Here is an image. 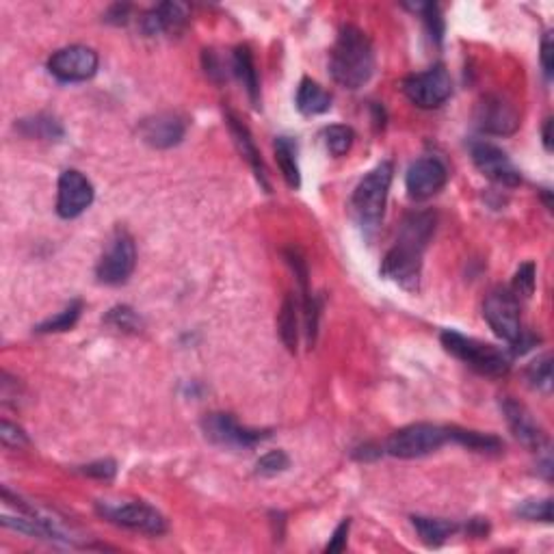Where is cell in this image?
<instances>
[{
	"label": "cell",
	"instance_id": "24",
	"mask_svg": "<svg viewBox=\"0 0 554 554\" xmlns=\"http://www.w3.org/2000/svg\"><path fill=\"white\" fill-rule=\"evenodd\" d=\"M277 327H279V338H282L284 347H286L291 353L297 351L299 317H297V301H294L293 294H288V297L284 299L282 310H279V318H277Z\"/></svg>",
	"mask_w": 554,
	"mask_h": 554
},
{
	"label": "cell",
	"instance_id": "6",
	"mask_svg": "<svg viewBox=\"0 0 554 554\" xmlns=\"http://www.w3.org/2000/svg\"><path fill=\"white\" fill-rule=\"evenodd\" d=\"M483 317L498 338L516 344L522 338V318L518 297L507 288H496L483 301Z\"/></svg>",
	"mask_w": 554,
	"mask_h": 554
},
{
	"label": "cell",
	"instance_id": "26",
	"mask_svg": "<svg viewBox=\"0 0 554 554\" xmlns=\"http://www.w3.org/2000/svg\"><path fill=\"white\" fill-rule=\"evenodd\" d=\"M20 131L27 134V137L48 139V141H57V139L63 137L61 124L54 117H48V115H37V117L22 119V122H20Z\"/></svg>",
	"mask_w": 554,
	"mask_h": 554
},
{
	"label": "cell",
	"instance_id": "30",
	"mask_svg": "<svg viewBox=\"0 0 554 554\" xmlns=\"http://www.w3.org/2000/svg\"><path fill=\"white\" fill-rule=\"evenodd\" d=\"M537 286V269L533 262H524L520 269L516 271V277H513V288L511 293L516 297L528 299L533 293H535Z\"/></svg>",
	"mask_w": 554,
	"mask_h": 554
},
{
	"label": "cell",
	"instance_id": "28",
	"mask_svg": "<svg viewBox=\"0 0 554 554\" xmlns=\"http://www.w3.org/2000/svg\"><path fill=\"white\" fill-rule=\"evenodd\" d=\"M323 137H325V146L333 157H344V154H347L353 146L356 132H353L349 126H341V124H336V126L325 128Z\"/></svg>",
	"mask_w": 554,
	"mask_h": 554
},
{
	"label": "cell",
	"instance_id": "8",
	"mask_svg": "<svg viewBox=\"0 0 554 554\" xmlns=\"http://www.w3.org/2000/svg\"><path fill=\"white\" fill-rule=\"evenodd\" d=\"M403 92L409 102L418 108H438L451 98L453 81L451 74L444 66H436L422 74H413L403 83Z\"/></svg>",
	"mask_w": 554,
	"mask_h": 554
},
{
	"label": "cell",
	"instance_id": "32",
	"mask_svg": "<svg viewBox=\"0 0 554 554\" xmlns=\"http://www.w3.org/2000/svg\"><path fill=\"white\" fill-rule=\"evenodd\" d=\"M518 516L531 522H552V501L543 498V501H524L518 507Z\"/></svg>",
	"mask_w": 554,
	"mask_h": 554
},
{
	"label": "cell",
	"instance_id": "17",
	"mask_svg": "<svg viewBox=\"0 0 554 554\" xmlns=\"http://www.w3.org/2000/svg\"><path fill=\"white\" fill-rule=\"evenodd\" d=\"M501 407L502 413H505L509 429H511L513 436H516L524 446L531 448V451H542V448L546 446V433H543V429L539 427L535 418L531 416V412H528L522 403L513 401L511 397H505L502 398Z\"/></svg>",
	"mask_w": 554,
	"mask_h": 554
},
{
	"label": "cell",
	"instance_id": "35",
	"mask_svg": "<svg viewBox=\"0 0 554 554\" xmlns=\"http://www.w3.org/2000/svg\"><path fill=\"white\" fill-rule=\"evenodd\" d=\"M0 442L7 448H24L28 446V436L24 433V429L18 427V424L3 421L0 422Z\"/></svg>",
	"mask_w": 554,
	"mask_h": 554
},
{
	"label": "cell",
	"instance_id": "39",
	"mask_svg": "<svg viewBox=\"0 0 554 554\" xmlns=\"http://www.w3.org/2000/svg\"><path fill=\"white\" fill-rule=\"evenodd\" d=\"M107 22H113V24H126L128 20V7L126 4H115V7H111V12L107 13Z\"/></svg>",
	"mask_w": 554,
	"mask_h": 554
},
{
	"label": "cell",
	"instance_id": "38",
	"mask_svg": "<svg viewBox=\"0 0 554 554\" xmlns=\"http://www.w3.org/2000/svg\"><path fill=\"white\" fill-rule=\"evenodd\" d=\"M554 44H552V33H546L542 39V66H543V72H546V76L550 78L552 76V69H554Z\"/></svg>",
	"mask_w": 554,
	"mask_h": 554
},
{
	"label": "cell",
	"instance_id": "7",
	"mask_svg": "<svg viewBox=\"0 0 554 554\" xmlns=\"http://www.w3.org/2000/svg\"><path fill=\"white\" fill-rule=\"evenodd\" d=\"M134 264H137V249H134L132 237L124 229H117L100 258L96 276L102 284L119 286L132 276Z\"/></svg>",
	"mask_w": 554,
	"mask_h": 554
},
{
	"label": "cell",
	"instance_id": "13",
	"mask_svg": "<svg viewBox=\"0 0 554 554\" xmlns=\"http://www.w3.org/2000/svg\"><path fill=\"white\" fill-rule=\"evenodd\" d=\"M93 184L76 169H68L59 176L57 187V213L63 219H74L83 214L93 202Z\"/></svg>",
	"mask_w": 554,
	"mask_h": 554
},
{
	"label": "cell",
	"instance_id": "27",
	"mask_svg": "<svg viewBox=\"0 0 554 554\" xmlns=\"http://www.w3.org/2000/svg\"><path fill=\"white\" fill-rule=\"evenodd\" d=\"M81 312H83V303H81V301L69 303L66 310L59 312L57 317H50L48 321L39 323V325L35 327V332H37V333L68 332V329H72L74 325H76L78 318H81Z\"/></svg>",
	"mask_w": 554,
	"mask_h": 554
},
{
	"label": "cell",
	"instance_id": "22",
	"mask_svg": "<svg viewBox=\"0 0 554 554\" xmlns=\"http://www.w3.org/2000/svg\"><path fill=\"white\" fill-rule=\"evenodd\" d=\"M413 528H416L418 537L422 539L427 546L438 548L446 542L448 537L455 535L457 533V524L440 520V518H422V516H413L412 518Z\"/></svg>",
	"mask_w": 554,
	"mask_h": 554
},
{
	"label": "cell",
	"instance_id": "23",
	"mask_svg": "<svg viewBox=\"0 0 554 554\" xmlns=\"http://www.w3.org/2000/svg\"><path fill=\"white\" fill-rule=\"evenodd\" d=\"M276 161L282 169V176L291 189L301 187V173L297 163V143L291 137H277L276 141Z\"/></svg>",
	"mask_w": 554,
	"mask_h": 554
},
{
	"label": "cell",
	"instance_id": "19",
	"mask_svg": "<svg viewBox=\"0 0 554 554\" xmlns=\"http://www.w3.org/2000/svg\"><path fill=\"white\" fill-rule=\"evenodd\" d=\"M228 126H229V132H232V137H234V143H237L238 152L243 154L245 161L252 165V169H253V172H256L258 182H261L262 187L269 191L267 169H264L262 157H261V152H258L256 143H253L252 132H249V131H247V126H245L241 119H238L237 115H232V113L228 115Z\"/></svg>",
	"mask_w": 554,
	"mask_h": 554
},
{
	"label": "cell",
	"instance_id": "12",
	"mask_svg": "<svg viewBox=\"0 0 554 554\" xmlns=\"http://www.w3.org/2000/svg\"><path fill=\"white\" fill-rule=\"evenodd\" d=\"M470 154L478 172H481L487 180H492V182L509 189L518 187V184L522 182L520 172H518L516 165L511 163V158H509L501 148L494 146V143L486 141L472 143Z\"/></svg>",
	"mask_w": 554,
	"mask_h": 554
},
{
	"label": "cell",
	"instance_id": "33",
	"mask_svg": "<svg viewBox=\"0 0 554 554\" xmlns=\"http://www.w3.org/2000/svg\"><path fill=\"white\" fill-rule=\"evenodd\" d=\"M412 12H418L424 20V24H427L429 33H431V37L436 39V42H442V35H444V20L440 16V9L436 7V4H422V3H416V4H407Z\"/></svg>",
	"mask_w": 554,
	"mask_h": 554
},
{
	"label": "cell",
	"instance_id": "15",
	"mask_svg": "<svg viewBox=\"0 0 554 554\" xmlns=\"http://www.w3.org/2000/svg\"><path fill=\"white\" fill-rule=\"evenodd\" d=\"M139 134L149 148L169 149L178 146L187 134V122L176 113H158L143 119Z\"/></svg>",
	"mask_w": 554,
	"mask_h": 554
},
{
	"label": "cell",
	"instance_id": "40",
	"mask_svg": "<svg viewBox=\"0 0 554 554\" xmlns=\"http://www.w3.org/2000/svg\"><path fill=\"white\" fill-rule=\"evenodd\" d=\"M542 137H543V146H546L548 152H552V119L550 117H548L546 124H543Z\"/></svg>",
	"mask_w": 554,
	"mask_h": 554
},
{
	"label": "cell",
	"instance_id": "37",
	"mask_svg": "<svg viewBox=\"0 0 554 554\" xmlns=\"http://www.w3.org/2000/svg\"><path fill=\"white\" fill-rule=\"evenodd\" d=\"M349 528H351V520H342L341 522V526L336 528V531H333V535H332V539H329V543H327V548H325V552H332V554H336V552H342L344 548H347V537H349Z\"/></svg>",
	"mask_w": 554,
	"mask_h": 554
},
{
	"label": "cell",
	"instance_id": "1",
	"mask_svg": "<svg viewBox=\"0 0 554 554\" xmlns=\"http://www.w3.org/2000/svg\"><path fill=\"white\" fill-rule=\"evenodd\" d=\"M329 72L344 89L364 87L375 72V50L357 27H344L329 54Z\"/></svg>",
	"mask_w": 554,
	"mask_h": 554
},
{
	"label": "cell",
	"instance_id": "5",
	"mask_svg": "<svg viewBox=\"0 0 554 554\" xmlns=\"http://www.w3.org/2000/svg\"><path fill=\"white\" fill-rule=\"evenodd\" d=\"M98 511L104 520L128 528V531L146 533V535H163L167 531V520L154 507L146 502H98Z\"/></svg>",
	"mask_w": 554,
	"mask_h": 554
},
{
	"label": "cell",
	"instance_id": "31",
	"mask_svg": "<svg viewBox=\"0 0 554 554\" xmlns=\"http://www.w3.org/2000/svg\"><path fill=\"white\" fill-rule=\"evenodd\" d=\"M107 323L115 329H119V332H132V333L141 332V318H139L132 308L128 306L113 308V310L107 314Z\"/></svg>",
	"mask_w": 554,
	"mask_h": 554
},
{
	"label": "cell",
	"instance_id": "9",
	"mask_svg": "<svg viewBox=\"0 0 554 554\" xmlns=\"http://www.w3.org/2000/svg\"><path fill=\"white\" fill-rule=\"evenodd\" d=\"M422 252L424 249L418 247V245L397 238V245L383 258L381 276L392 279V282L407 288V291H418L422 269Z\"/></svg>",
	"mask_w": 554,
	"mask_h": 554
},
{
	"label": "cell",
	"instance_id": "18",
	"mask_svg": "<svg viewBox=\"0 0 554 554\" xmlns=\"http://www.w3.org/2000/svg\"><path fill=\"white\" fill-rule=\"evenodd\" d=\"M189 20V7L184 3H163L148 12L141 20L146 35H161L167 31H180Z\"/></svg>",
	"mask_w": 554,
	"mask_h": 554
},
{
	"label": "cell",
	"instance_id": "4",
	"mask_svg": "<svg viewBox=\"0 0 554 554\" xmlns=\"http://www.w3.org/2000/svg\"><path fill=\"white\" fill-rule=\"evenodd\" d=\"M451 438H448V427H438V424L418 422L409 427L398 429L392 433L390 440L386 444L388 455L398 459H416L436 453L442 448Z\"/></svg>",
	"mask_w": 554,
	"mask_h": 554
},
{
	"label": "cell",
	"instance_id": "3",
	"mask_svg": "<svg viewBox=\"0 0 554 554\" xmlns=\"http://www.w3.org/2000/svg\"><path fill=\"white\" fill-rule=\"evenodd\" d=\"M442 344L451 356L462 359L463 364L478 371L481 375L489 377H501L509 371V357L502 351H498L492 344H486L481 341H474V338L463 336V333L446 329L442 332Z\"/></svg>",
	"mask_w": 554,
	"mask_h": 554
},
{
	"label": "cell",
	"instance_id": "16",
	"mask_svg": "<svg viewBox=\"0 0 554 554\" xmlns=\"http://www.w3.org/2000/svg\"><path fill=\"white\" fill-rule=\"evenodd\" d=\"M477 126L489 134H513L520 126V115L501 96H487L477 107Z\"/></svg>",
	"mask_w": 554,
	"mask_h": 554
},
{
	"label": "cell",
	"instance_id": "20",
	"mask_svg": "<svg viewBox=\"0 0 554 554\" xmlns=\"http://www.w3.org/2000/svg\"><path fill=\"white\" fill-rule=\"evenodd\" d=\"M232 69L238 76V81L243 83L245 92H247L249 100L258 107L261 102V84H258V72L256 63H253L252 50L247 46H238L232 54Z\"/></svg>",
	"mask_w": 554,
	"mask_h": 554
},
{
	"label": "cell",
	"instance_id": "21",
	"mask_svg": "<svg viewBox=\"0 0 554 554\" xmlns=\"http://www.w3.org/2000/svg\"><path fill=\"white\" fill-rule=\"evenodd\" d=\"M297 108L303 115H321L332 108V96L318 83L303 78L297 89Z\"/></svg>",
	"mask_w": 554,
	"mask_h": 554
},
{
	"label": "cell",
	"instance_id": "14",
	"mask_svg": "<svg viewBox=\"0 0 554 554\" xmlns=\"http://www.w3.org/2000/svg\"><path fill=\"white\" fill-rule=\"evenodd\" d=\"M448 180L446 167L433 157L418 158L416 163L409 165L407 176H405V187L407 193L413 199H429L436 193H440Z\"/></svg>",
	"mask_w": 554,
	"mask_h": 554
},
{
	"label": "cell",
	"instance_id": "10",
	"mask_svg": "<svg viewBox=\"0 0 554 554\" xmlns=\"http://www.w3.org/2000/svg\"><path fill=\"white\" fill-rule=\"evenodd\" d=\"M98 63L96 50L87 46H68L57 50L50 57L48 69L54 78L63 83H83L96 76Z\"/></svg>",
	"mask_w": 554,
	"mask_h": 554
},
{
	"label": "cell",
	"instance_id": "36",
	"mask_svg": "<svg viewBox=\"0 0 554 554\" xmlns=\"http://www.w3.org/2000/svg\"><path fill=\"white\" fill-rule=\"evenodd\" d=\"M83 474H87L92 478H100V481H111L115 474H117V463L113 459H100V462L83 466Z\"/></svg>",
	"mask_w": 554,
	"mask_h": 554
},
{
	"label": "cell",
	"instance_id": "11",
	"mask_svg": "<svg viewBox=\"0 0 554 554\" xmlns=\"http://www.w3.org/2000/svg\"><path fill=\"white\" fill-rule=\"evenodd\" d=\"M202 429L208 440L223 448H252L269 438V431L241 427L229 413H208L202 421Z\"/></svg>",
	"mask_w": 554,
	"mask_h": 554
},
{
	"label": "cell",
	"instance_id": "2",
	"mask_svg": "<svg viewBox=\"0 0 554 554\" xmlns=\"http://www.w3.org/2000/svg\"><path fill=\"white\" fill-rule=\"evenodd\" d=\"M392 176H394L392 163L383 161L359 180L356 191H353L351 208L353 213L357 214L359 221L366 223V226H377L379 219L383 217L388 193H390Z\"/></svg>",
	"mask_w": 554,
	"mask_h": 554
},
{
	"label": "cell",
	"instance_id": "25",
	"mask_svg": "<svg viewBox=\"0 0 554 554\" xmlns=\"http://www.w3.org/2000/svg\"><path fill=\"white\" fill-rule=\"evenodd\" d=\"M448 438L477 453H501L502 451V442L498 440L496 436H489V433L466 431V429L448 427Z\"/></svg>",
	"mask_w": 554,
	"mask_h": 554
},
{
	"label": "cell",
	"instance_id": "34",
	"mask_svg": "<svg viewBox=\"0 0 554 554\" xmlns=\"http://www.w3.org/2000/svg\"><path fill=\"white\" fill-rule=\"evenodd\" d=\"M291 466V459L284 451H271L267 455H262L256 463V472L262 477H276V474L288 470Z\"/></svg>",
	"mask_w": 554,
	"mask_h": 554
},
{
	"label": "cell",
	"instance_id": "29",
	"mask_svg": "<svg viewBox=\"0 0 554 554\" xmlns=\"http://www.w3.org/2000/svg\"><path fill=\"white\" fill-rule=\"evenodd\" d=\"M526 377L535 390L550 392L552 390V357L543 356V357L535 359V362L528 366Z\"/></svg>",
	"mask_w": 554,
	"mask_h": 554
}]
</instances>
